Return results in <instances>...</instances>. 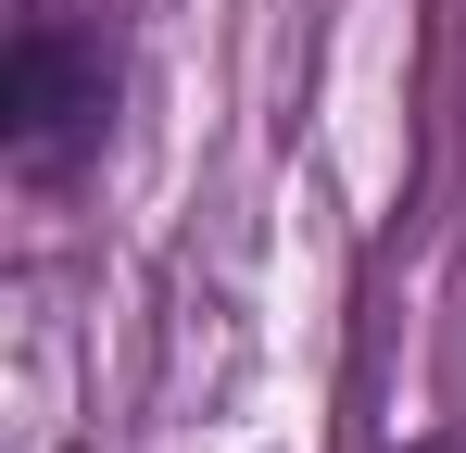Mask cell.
Instances as JSON below:
<instances>
[{
  "label": "cell",
  "instance_id": "7a4b0ae2",
  "mask_svg": "<svg viewBox=\"0 0 466 453\" xmlns=\"http://www.w3.org/2000/svg\"><path fill=\"white\" fill-rule=\"evenodd\" d=\"M403 453H454V441H403Z\"/></svg>",
  "mask_w": 466,
  "mask_h": 453
},
{
  "label": "cell",
  "instance_id": "6da1fadb",
  "mask_svg": "<svg viewBox=\"0 0 466 453\" xmlns=\"http://www.w3.org/2000/svg\"><path fill=\"white\" fill-rule=\"evenodd\" d=\"M114 126V64L88 51L64 13H38L25 38H13V76H0V139H13V176H38V189H64L88 151Z\"/></svg>",
  "mask_w": 466,
  "mask_h": 453
}]
</instances>
